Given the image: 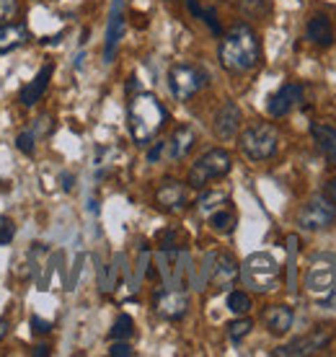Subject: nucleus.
Instances as JSON below:
<instances>
[{
  "label": "nucleus",
  "instance_id": "f257e3e1",
  "mask_svg": "<svg viewBox=\"0 0 336 357\" xmlns=\"http://www.w3.org/2000/svg\"><path fill=\"white\" fill-rule=\"evenodd\" d=\"M217 60L233 75L251 73L261 63V42H259L257 31L248 24H236L228 34H222L220 47H217Z\"/></svg>",
  "mask_w": 336,
  "mask_h": 357
},
{
  "label": "nucleus",
  "instance_id": "f03ea898",
  "mask_svg": "<svg viewBox=\"0 0 336 357\" xmlns=\"http://www.w3.org/2000/svg\"><path fill=\"white\" fill-rule=\"evenodd\" d=\"M168 112L153 93H137L127 107V127L137 145H151L166 127Z\"/></svg>",
  "mask_w": 336,
  "mask_h": 357
},
{
  "label": "nucleus",
  "instance_id": "7ed1b4c3",
  "mask_svg": "<svg viewBox=\"0 0 336 357\" xmlns=\"http://www.w3.org/2000/svg\"><path fill=\"white\" fill-rule=\"evenodd\" d=\"M238 145L248 161H269L280 151V132L269 122H257L240 132Z\"/></svg>",
  "mask_w": 336,
  "mask_h": 357
},
{
  "label": "nucleus",
  "instance_id": "20e7f679",
  "mask_svg": "<svg viewBox=\"0 0 336 357\" xmlns=\"http://www.w3.org/2000/svg\"><path fill=\"white\" fill-rule=\"evenodd\" d=\"M240 280L248 290L254 293H269L275 290L277 282H280V264H277L269 254L259 251V254H251L243 264H240Z\"/></svg>",
  "mask_w": 336,
  "mask_h": 357
},
{
  "label": "nucleus",
  "instance_id": "39448f33",
  "mask_svg": "<svg viewBox=\"0 0 336 357\" xmlns=\"http://www.w3.org/2000/svg\"><path fill=\"white\" fill-rule=\"evenodd\" d=\"M230 169H233V158H230V153L222 151V148H213V151L204 153L202 158L189 169V178H186V184H189L192 189H204L210 181H215V178L228 176Z\"/></svg>",
  "mask_w": 336,
  "mask_h": 357
},
{
  "label": "nucleus",
  "instance_id": "423d86ee",
  "mask_svg": "<svg viewBox=\"0 0 336 357\" xmlns=\"http://www.w3.org/2000/svg\"><path fill=\"white\" fill-rule=\"evenodd\" d=\"M210 83V75L199 68V65H189V63H178L168 70V89H171V96L176 101H189L194 98L202 89H207Z\"/></svg>",
  "mask_w": 336,
  "mask_h": 357
},
{
  "label": "nucleus",
  "instance_id": "0eeeda50",
  "mask_svg": "<svg viewBox=\"0 0 336 357\" xmlns=\"http://www.w3.org/2000/svg\"><path fill=\"white\" fill-rule=\"evenodd\" d=\"M334 223H336V205L326 195L308 199L300 207V213H298V225H300L303 231H323V228H328V225Z\"/></svg>",
  "mask_w": 336,
  "mask_h": 357
},
{
  "label": "nucleus",
  "instance_id": "6e6552de",
  "mask_svg": "<svg viewBox=\"0 0 336 357\" xmlns=\"http://www.w3.org/2000/svg\"><path fill=\"white\" fill-rule=\"evenodd\" d=\"M305 287L313 295H326L336 287V257H319L305 275Z\"/></svg>",
  "mask_w": 336,
  "mask_h": 357
},
{
  "label": "nucleus",
  "instance_id": "1a4fd4ad",
  "mask_svg": "<svg viewBox=\"0 0 336 357\" xmlns=\"http://www.w3.org/2000/svg\"><path fill=\"white\" fill-rule=\"evenodd\" d=\"M189 184H181L176 178H166L158 189H155V202H158L160 210L166 213H181L186 210L189 199H192V192H189Z\"/></svg>",
  "mask_w": 336,
  "mask_h": 357
},
{
  "label": "nucleus",
  "instance_id": "9d476101",
  "mask_svg": "<svg viewBox=\"0 0 336 357\" xmlns=\"http://www.w3.org/2000/svg\"><path fill=\"white\" fill-rule=\"evenodd\" d=\"M331 340V334H328L323 326L308 334V337H300V340L290 342V344H284V347H277L272 355L275 357H303V355H313V352H319L323 349Z\"/></svg>",
  "mask_w": 336,
  "mask_h": 357
},
{
  "label": "nucleus",
  "instance_id": "9b49d317",
  "mask_svg": "<svg viewBox=\"0 0 336 357\" xmlns=\"http://www.w3.org/2000/svg\"><path fill=\"white\" fill-rule=\"evenodd\" d=\"M240 122H243L240 107L236 104V101H225V104L217 109V114H215V122H213L215 137H220V140H233L240 130Z\"/></svg>",
  "mask_w": 336,
  "mask_h": 357
},
{
  "label": "nucleus",
  "instance_id": "f8f14e48",
  "mask_svg": "<svg viewBox=\"0 0 336 357\" xmlns=\"http://www.w3.org/2000/svg\"><path fill=\"white\" fill-rule=\"evenodd\" d=\"M186 311H189V298L181 290H163V293L155 295V313L160 319L178 321L186 316Z\"/></svg>",
  "mask_w": 336,
  "mask_h": 357
},
{
  "label": "nucleus",
  "instance_id": "ddd939ff",
  "mask_svg": "<svg viewBox=\"0 0 336 357\" xmlns=\"http://www.w3.org/2000/svg\"><path fill=\"white\" fill-rule=\"evenodd\" d=\"M303 101V86L300 83H284V86H280V91H277L275 96L269 98V104H266V109H269V114L272 116H287L292 112V109L298 107Z\"/></svg>",
  "mask_w": 336,
  "mask_h": 357
},
{
  "label": "nucleus",
  "instance_id": "4468645a",
  "mask_svg": "<svg viewBox=\"0 0 336 357\" xmlns=\"http://www.w3.org/2000/svg\"><path fill=\"white\" fill-rule=\"evenodd\" d=\"M52 73H54V65L52 63H47L39 68V73H36L34 78L21 89V93H18V101L24 104V107H34L39 98L45 96V91L47 86H49V78H52Z\"/></svg>",
  "mask_w": 336,
  "mask_h": 357
},
{
  "label": "nucleus",
  "instance_id": "2eb2a0df",
  "mask_svg": "<svg viewBox=\"0 0 336 357\" xmlns=\"http://www.w3.org/2000/svg\"><path fill=\"white\" fill-rule=\"evenodd\" d=\"M238 277H240V267L230 254H217V257H215V267H213L215 290H228V287H233V282H236Z\"/></svg>",
  "mask_w": 336,
  "mask_h": 357
},
{
  "label": "nucleus",
  "instance_id": "dca6fc26",
  "mask_svg": "<svg viewBox=\"0 0 336 357\" xmlns=\"http://www.w3.org/2000/svg\"><path fill=\"white\" fill-rule=\"evenodd\" d=\"M124 0H114L112 6V16H109V29H107V45H104V60L112 63L116 54V47H119V39L124 34V10H122Z\"/></svg>",
  "mask_w": 336,
  "mask_h": 357
},
{
  "label": "nucleus",
  "instance_id": "f3484780",
  "mask_svg": "<svg viewBox=\"0 0 336 357\" xmlns=\"http://www.w3.org/2000/svg\"><path fill=\"white\" fill-rule=\"evenodd\" d=\"M194 143H197V135L192 127L189 125L176 127L174 135L166 140V155L171 158V161H181V158L189 155V151L194 148Z\"/></svg>",
  "mask_w": 336,
  "mask_h": 357
},
{
  "label": "nucleus",
  "instance_id": "a211bd4d",
  "mask_svg": "<svg viewBox=\"0 0 336 357\" xmlns=\"http://www.w3.org/2000/svg\"><path fill=\"white\" fill-rule=\"evenodd\" d=\"M310 132H313V140L319 145V151L323 153V158L331 166H336V127L326 125V122H313Z\"/></svg>",
  "mask_w": 336,
  "mask_h": 357
},
{
  "label": "nucleus",
  "instance_id": "6ab92c4d",
  "mask_svg": "<svg viewBox=\"0 0 336 357\" xmlns=\"http://www.w3.org/2000/svg\"><path fill=\"white\" fill-rule=\"evenodd\" d=\"M29 42V29L26 24H0V54L16 52L18 47Z\"/></svg>",
  "mask_w": 336,
  "mask_h": 357
},
{
  "label": "nucleus",
  "instance_id": "aec40b11",
  "mask_svg": "<svg viewBox=\"0 0 336 357\" xmlns=\"http://www.w3.org/2000/svg\"><path fill=\"white\" fill-rule=\"evenodd\" d=\"M295 321V313L290 305H269L264 311V324L272 334H287Z\"/></svg>",
  "mask_w": 336,
  "mask_h": 357
},
{
  "label": "nucleus",
  "instance_id": "412c9836",
  "mask_svg": "<svg viewBox=\"0 0 336 357\" xmlns=\"http://www.w3.org/2000/svg\"><path fill=\"white\" fill-rule=\"evenodd\" d=\"M308 39L319 47L334 45V31H331V21H328V16L319 13V16L310 18L308 21Z\"/></svg>",
  "mask_w": 336,
  "mask_h": 357
},
{
  "label": "nucleus",
  "instance_id": "4be33fe9",
  "mask_svg": "<svg viewBox=\"0 0 336 357\" xmlns=\"http://www.w3.org/2000/svg\"><path fill=\"white\" fill-rule=\"evenodd\" d=\"M236 225H238V215L233 213L230 207H220V210H215L210 215V228L215 233H222V236H228V233L236 231Z\"/></svg>",
  "mask_w": 336,
  "mask_h": 357
},
{
  "label": "nucleus",
  "instance_id": "5701e85b",
  "mask_svg": "<svg viewBox=\"0 0 336 357\" xmlns=\"http://www.w3.org/2000/svg\"><path fill=\"white\" fill-rule=\"evenodd\" d=\"M222 205H228V195L225 192H204L199 199H197V210L202 215H210L215 213V210H220Z\"/></svg>",
  "mask_w": 336,
  "mask_h": 357
},
{
  "label": "nucleus",
  "instance_id": "b1692460",
  "mask_svg": "<svg viewBox=\"0 0 336 357\" xmlns=\"http://www.w3.org/2000/svg\"><path fill=\"white\" fill-rule=\"evenodd\" d=\"M298 236H287V287L290 293L298 290V267H295V257H298Z\"/></svg>",
  "mask_w": 336,
  "mask_h": 357
},
{
  "label": "nucleus",
  "instance_id": "393cba45",
  "mask_svg": "<svg viewBox=\"0 0 336 357\" xmlns=\"http://www.w3.org/2000/svg\"><path fill=\"white\" fill-rule=\"evenodd\" d=\"M135 337V321L132 316H127V313H122L119 319L114 321V326H112V331H109V340L112 342H127Z\"/></svg>",
  "mask_w": 336,
  "mask_h": 357
},
{
  "label": "nucleus",
  "instance_id": "a878e982",
  "mask_svg": "<svg viewBox=\"0 0 336 357\" xmlns=\"http://www.w3.org/2000/svg\"><path fill=\"white\" fill-rule=\"evenodd\" d=\"M186 8L192 10V13H194L197 18H202L204 24H207V26H210V31H213V34H217V36L222 34L220 21H217V13H215L213 8H202V6H199V3H197V0H186Z\"/></svg>",
  "mask_w": 336,
  "mask_h": 357
},
{
  "label": "nucleus",
  "instance_id": "bb28decb",
  "mask_svg": "<svg viewBox=\"0 0 336 357\" xmlns=\"http://www.w3.org/2000/svg\"><path fill=\"white\" fill-rule=\"evenodd\" d=\"M228 308L236 316H246L248 311H251V295L243 293V290H233V293L228 295Z\"/></svg>",
  "mask_w": 336,
  "mask_h": 357
},
{
  "label": "nucleus",
  "instance_id": "cd10ccee",
  "mask_svg": "<svg viewBox=\"0 0 336 357\" xmlns=\"http://www.w3.org/2000/svg\"><path fill=\"white\" fill-rule=\"evenodd\" d=\"M225 329H228V337L233 342H240L243 340V337H248V331L254 329V321H251V319H243V316H240V319H236V321H230L228 326H225Z\"/></svg>",
  "mask_w": 336,
  "mask_h": 357
},
{
  "label": "nucleus",
  "instance_id": "c85d7f7f",
  "mask_svg": "<svg viewBox=\"0 0 336 357\" xmlns=\"http://www.w3.org/2000/svg\"><path fill=\"white\" fill-rule=\"evenodd\" d=\"M18 10H21L18 0H0V24H10L18 16Z\"/></svg>",
  "mask_w": 336,
  "mask_h": 357
},
{
  "label": "nucleus",
  "instance_id": "c756f323",
  "mask_svg": "<svg viewBox=\"0 0 336 357\" xmlns=\"http://www.w3.org/2000/svg\"><path fill=\"white\" fill-rule=\"evenodd\" d=\"M13 236H16V223L6 215H0V246H8Z\"/></svg>",
  "mask_w": 336,
  "mask_h": 357
},
{
  "label": "nucleus",
  "instance_id": "7c9ffc66",
  "mask_svg": "<svg viewBox=\"0 0 336 357\" xmlns=\"http://www.w3.org/2000/svg\"><path fill=\"white\" fill-rule=\"evenodd\" d=\"M34 132H21L16 137V145H18V151L24 153V155H31L34 153Z\"/></svg>",
  "mask_w": 336,
  "mask_h": 357
},
{
  "label": "nucleus",
  "instance_id": "2f4dec72",
  "mask_svg": "<svg viewBox=\"0 0 336 357\" xmlns=\"http://www.w3.org/2000/svg\"><path fill=\"white\" fill-rule=\"evenodd\" d=\"M109 355L112 357H132L135 349L127 344V342H112V347H109Z\"/></svg>",
  "mask_w": 336,
  "mask_h": 357
},
{
  "label": "nucleus",
  "instance_id": "473e14b6",
  "mask_svg": "<svg viewBox=\"0 0 336 357\" xmlns=\"http://www.w3.org/2000/svg\"><path fill=\"white\" fill-rule=\"evenodd\" d=\"M31 329H34V334H49V331H52V324L45 321V319H39V316H31Z\"/></svg>",
  "mask_w": 336,
  "mask_h": 357
},
{
  "label": "nucleus",
  "instance_id": "72a5a7b5",
  "mask_svg": "<svg viewBox=\"0 0 336 357\" xmlns=\"http://www.w3.org/2000/svg\"><path fill=\"white\" fill-rule=\"evenodd\" d=\"M163 153H166V143H163V140H160V143H155L153 145V151L148 153V161L151 163H155L160 158V155H163Z\"/></svg>",
  "mask_w": 336,
  "mask_h": 357
},
{
  "label": "nucleus",
  "instance_id": "f704fd0d",
  "mask_svg": "<svg viewBox=\"0 0 336 357\" xmlns=\"http://www.w3.org/2000/svg\"><path fill=\"white\" fill-rule=\"evenodd\" d=\"M264 3L266 0H240V6H243L246 10H251V13H257V10L264 8Z\"/></svg>",
  "mask_w": 336,
  "mask_h": 357
},
{
  "label": "nucleus",
  "instance_id": "c9c22d12",
  "mask_svg": "<svg viewBox=\"0 0 336 357\" xmlns=\"http://www.w3.org/2000/svg\"><path fill=\"white\" fill-rule=\"evenodd\" d=\"M321 308H328V311H336V287L331 293H326V298L321 301Z\"/></svg>",
  "mask_w": 336,
  "mask_h": 357
},
{
  "label": "nucleus",
  "instance_id": "e433bc0d",
  "mask_svg": "<svg viewBox=\"0 0 336 357\" xmlns=\"http://www.w3.org/2000/svg\"><path fill=\"white\" fill-rule=\"evenodd\" d=\"M323 195H326L328 199H331V202H334V205H336V176L331 178V181H328V184H326V189H323Z\"/></svg>",
  "mask_w": 336,
  "mask_h": 357
},
{
  "label": "nucleus",
  "instance_id": "4c0bfd02",
  "mask_svg": "<svg viewBox=\"0 0 336 357\" xmlns=\"http://www.w3.org/2000/svg\"><path fill=\"white\" fill-rule=\"evenodd\" d=\"M72 187H75V176H72V174H62V189H65V192H72Z\"/></svg>",
  "mask_w": 336,
  "mask_h": 357
},
{
  "label": "nucleus",
  "instance_id": "58836bf2",
  "mask_svg": "<svg viewBox=\"0 0 336 357\" xmlns=\"http://www.w3.org/2000/svg\"><path fill=\"white\" fill-rule=\"evenodd\" d=\"M49 352H52V349L47 347V344H36V347L31 349V355H34V357H47Z\"/></svg>",
  "mask_w": 336,
  "mask_h": 357
},
{
  "label": "nucleus",
  "instance_id": "ea45409f",
  "mask_svg": "<svg viewBox=\"0 0 336 357\" xmlns=\"http://www.w3.org/2000/svg\"><path fill=\"white\" fill-rule=\"evenodd\" d=\"M8 331H10V324L6 319H0V342L8 337Z\"/></svg>",
  "mask_w": 336,
  "mask_h": 357
}]
</instances>
